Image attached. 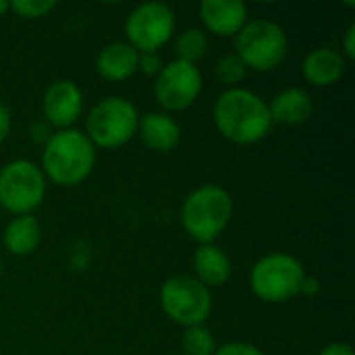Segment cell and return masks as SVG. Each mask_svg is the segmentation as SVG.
Returning <instances> with one entry per match:
<instances>
[{"mask_svg": "<svg viewBox=\"0 0 355 355\" xmlns=\"http://www.w3.org/2000/svg\"><path fill=\"white\" fill-rule=\"evenodd\" d=\"M193 268L198 275V281L208 289V287H220L229 281L231 277V260L229 256L208 243V245H200L196 256H193Z\"/></svg>", "mask_w": 355, "mask_h": 355, "instance_id": "obj_17", "label": "cell"}, {"mask_svg": "<svg viewBox=\"0 0 355 355\" xmlns=\"http://www.w3.org/2000/svg\"><path fill=\"white\" fill-rule=\"evenodd\" d=\"M56 4L52 0H12L8 2V8H12L19 17L25 19H40L48 15Z\"/></svg>", "mask_w": 355, "mask_h": 355, "instance_id": "obj_22", "label": "cell"}, {"mask_svg": "<svg viewBox=\"0 0 355 355\" xmlns=\"http://www.w3.org/2000/svg\"><path fill=\"white\" fill-rule=\"evenodd\" d=\"M139 135L144 144L154 152H171L181 139V129L177 121L164 112H148L139 121Z\"/></svg>", "mask_w": 355, "mask_h": 355, "instance_id": "obj_15", "label": "cell"}, {"mask_svg": "<svg viewBox=\"0 0 355 355\" xmlns=\"http://www.w3.org/2000/svg\"><path fill=\"white\" fill-rule=\"evenodd\" d=\"M129 46L139 54L160 50L175 33V12L164 2H146L131 10L125 23Z\"/></svg>", "mask_w": 355, "mask_h": 355, "instance_id": "obj_9", "label": "cell"}, {"mask_svg": "<svg viewBox=\"0 0 355 355\" xmlns=\"http://www.w3.org/2000/svg\"><path fill=\"white\" fill-rule=\"evenodd\" d=\"M216 129L233 144L250 146L264 139L272 127L268 104L250 89L231 87L214 104Z\"/></svg>", "mask_w": 355, "mask_h": 355, "instance_id": "obj_1", "label": "cell"}, {"mask_svg": "<svg viewBox=\"0 0 355 355\" xmlns=\"http://www.w3.org/2000/svg\"><path fill=\"white\" fill-rule=\"evenodd\" d=\"M302 69H304V77L312 85L324 87L341 79L345 71V58L341 52L333 48H316L306 56Z\"/></svg>", "mask_w": 355, "mask_h": 355, "instance_id": "obj_16", "label": "cell"}, {"mask_svg": "<svg viewBox=\"0 0 355 355\" xmlns=\"http://www.w3.org/2000/svg\"><path fill=\"white\" fill-rule=\"evenodd\" d=\"M216 75H218V79H220L223 83L235 85V83H239V81L245 79L248 67L241 62V58H239L237 54H227V56H223V58L218 60V64H216Z\"/></svg>", "mask_w": 355, "mask_h": 355, "instance_id": "obj_21", "label": "cell"}, {"mask_svg": "<svg viewBox=\"0 0 355 355\" xmlns=\"http://www.w3.org/2000/svg\"><path fill=\"white\" fill-rule=\"evenodd\" d=\"M46 193V179L37 164L15 160L0 171V206L12 214H29Z\"/></svg>", "mask_w": 355, "mask_h": 355, "instance_id": "obj_8", "label": "cell"}, {"mask_svg": "<svg viewBox=\"0 0 355 355\" xmlns=\"http://www.w3.org/2000/svg\"><path fill=\"white\" fill-rule=\"evenodd\" d=\"M233 216V200L229 191L218 185L196 189L181 208L183 229L202 245L212 243L229 225Z\"/></svg>", "mask_w": 355, "mask_h": 355, "instance_id": "obj_3", "label": "cell"}, {"mask_svg": "<svg viewBox=\"0 0 355 355\" xmlns=\"http://www.w3.org/2000/svg\"><path fill=\"white\" fill-rule=\"evenodd\" d=\"M202 92V73L196 64L171 60L160 69L154 94L166 110H183L196 102Z\"/></svg>", "mask_w": 355, "mask_h": 355, "instance_id": "obj_10", "label": "cell"}, {"mask_svg": "<svg viewBox=\"0 0 355 355\" xmlns=\"http://www.w3.org/2000/svg\"><path fill=\"white\" fill-rule=\"evenodd\" d=\"M137 69H141V71L148 73V75L160 73V69H162L160 56H158L156 52H144V54H139V64H137Z\"/></svg>", "mask_w": 355, "mask_h": 355, "instance_id": "obj_24", "label": "cell"}, {"mask_svg": "<svg viewBox=\"0 0 355 355\" xmlns=\"http://www.w3.org/2000/svg\"><path fill=\"white\" fill-rule=\"evenodd\" d=\"M183 354L185 355H214L216 352V341L212 337V333L198 324V327H189L183 335Z\"/></svg>", "mask_w": 355, "mask_h": 355, "instance_id": "obj_20", "label": "cell"}, {"mask_svg": "<svg viewBox=\"0 0 355 355\" xmlns=\"http://www.w3.org/2000/svg\"><path fill=\"white\" fill-rule=\"evenodd\" d=\"M42 229L35 216H17L4 231V245L15 256H27L40 245Z\"/></svg>", "mask_w": 355, "mask_h": 355, "instance_id": "obj_18", "label": "cell"}, {"mask_svg": "<svg viewBox=\"0 0 355 355\" xmlns=\"http://www.w3.org/2000/svg\"><path fill=\"white\" fill-rule=\"evenodd\" d=\"M139 116L125 98H106L98 102L87 116V139L94 146L112 150L125 146L137 133Z\"/></svg>", "mask_w": 355, "mask_h": 355, "instance_id": "obj_6", "label": "cell"}, {"mask_svg": "<svg viewBox=\"0 0 355 355\" xmlns=\"http://www.w3.org/2000/svg\"><path fill=\"white\" fill-rule=\"evenodd\" d=\"M139 64V52L129 46L127 42H112L108 44L96 60L98 73L108 81H123L129 79Z\"/></svg>", "mask_w": 355, "mask_h": 355, "instance_id": "obj_13", "label": "cell"}, {"mask_svg": "<svg viewBox=\"0 0 355 355\" xmlns=\"http://www.w3.org/2000/svg\"><path fill=\"white\" fill-rule=\"evenodd\" d=\"M8 129H10V116H8V110L0 104V144L6 139Z\"/></svg>", "mask_w": 355, "mask_h": 355, "instance_id": "obj_26", "label": "cell"}, {"mask_svg": "<svg viewBox=\"0 0 355 355\" xmlns=\"http://www.w3.org/2000/svg\"><path fill=\"white\" fill-rule=\"evenodd\" d=\"M354 37H355V25H349V29H347V33H345V54H347L349 58H355Z\"/></svg>", "mask_w": 355, "mask_h": 355, "instance_id": "obj_27", "label": "cell"}, {"mask_svg": "<svg viewBox=\"0 0 355 355\" xmlns=\"http://www.w3.org/2000/svg\"><path fill=\"white\" fill-rule=\"evenodd\" d=\"M175 50H177V60L196 64L198 60H202L208 52V40L206 33L202 29H185L183 33H179V37L175 40Z\"/></svg>", "mask_w": 355, "mask_h": 355, "instance_id": "obj_19", "label": "cell"}, {"mask_svg": "<svg viewBox=\"0 0 355 355\" xmlns=\"http://www.w3.org/2000/svg\"><path fill=\"white\" fill-rule=\"evenodd\" d=\"M200 17L216 35H235L241 31L248 19V6L241 0H204L200 4Z\"/></svg>", "mask_w": 355, "mask_h": 355, "instance_id": "obj_12", "label": "cell"}, {"mask_svg": "<svg viewBox=\"0 0 355 355\" xmlns=\"http://www.w3.org/2000/svg\"><path fill=\"white\" fill-rule=\"evenodd\" d=\"M160 304L164 314L183 327L202 324L212 310L210 291L193 277H171L160 289Z\"/></svg>", "mask_w": 355, "mask_h": 355, "instance_id": "obj_7", "label": "cell"}, {"mask_svg": "<svg viewBox=\"0 0 355 355\" xmlns=\"http://www.w3.org/2000/svg\"><path fill=\"white\" fill-rule=\"evenodd\" d=\"M81 110H83V98L73 81L60 79L46 89L44 116L48 119L50 125L67 129L81 116Z\"/></svg>", "mask_w": 355, "mask_h": 355, "instance_id": "obj_11", "label": "cell"}, {"mask_svg": "<svg viewBox=\"0 0 355 355\" xmlns=\"http://www.w3.org/2000/svg\"><path fill=\"white\" fill-rule=\"evenodd\" d=\"M96 162L94 144L87 139L85 133L77 129H62L54 133L42 156V164L46 175L62 187H73L83 183Z\"/></svg>", "mask_w": 355, "mask_h": 355, "instance_id": "obj_2", "label": "cell"}, {"mask_svg": "<svg viewBox=\"0 0 355 355\" xmlns=\"http://www.w3.org/2000/svg\"><path fill=\"white\" fill-rule=\"evenodd\" d=\"M268 110H270L272 123L302 125L312 116L314 104H312V98L306 89L289 87V89H283L281 94H277L272 98V102L268 104Z\"/></svg>", "mask_w": 355, "mask_h": 355, "instance_id": "obj_14", "label": "cell"}, {"mask_svg": "<svg viewBox=\"0 0 355 355\" xmlns=\"http://www.w3.org/2000/svg\"><path fill=\"white\" fill-rule=\"evenodd\" d=\"M214 355H264L258 347L250 343H227L220 349H216Z\"/></svg>", "mask_w": 355, "mask_h": 355, "instance_id": "obj_23", "label": "cell"}, {"mask_svg": "<svg viewBox=\"0 0 355 355\" xmlns=\"http://www.w3.org/2000/svg\"><path fill=\"white\" fill-rule=\"evenodd\" d=\"M6 10H8V2L0 0V15H2V12H6Z\"/></svg>", "mask_w": 355, "mask_h": 355, "instance_id": "obj_28", "label": "cell"}, {"mask_svg": "<svg viewBox=\"0 0 355 355\" xmlns=\"http://www.w3.org/2000/svg\"><path fill=\"white\" fill-rule=\"evenodd\" d=\"M304 279L306 272L297 258L289 254H270L252 268L250 285L260 300L268 304H283L302 291Z\"/></svg>", "mask_w": 355, "mask_h": 355, "instance_id": "obj_4", "label": "cell"}, {"mask_svg": "<svg viewBox=\"0 0 355 355\" xmlns=\"http://www.w3.org/2000/svg\"><path fill=\"white\" fill-rule=\"evenodd\" d=\"M235 48L237 56L248 69L264 73L277 69L285 60L287 35L275 21L256 19L241 27Z\"/></svg>", "mask_w": 355, "mask_h": 355, "instance_id": "obj_5", "label": "cell"}, {"mask_svg": "<svg viewBox=\"0 0 355 355\" xmlns=\"http://www.w3.org/2000/svg\"><path fill=\"white\" fill-rule=\"evenodd\" d=\"M320 355H355L354 349L347 343H331L322 349Z\"/></svg>", "mask_w": 355, "mask_h": 355, "instance_id": "obj_25", "label": "cell"}]
</instances>
